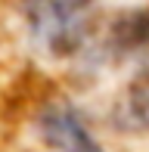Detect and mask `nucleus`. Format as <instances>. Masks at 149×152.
Wrapping results in <instances>:
<instances>
[{
	"mask_svg": "<svg viewBox=\"0 0 149 152\" xmlns=\"http://www.w3.org/2000/svg\"><path fill=\"white\" fill-rule=\"evenodd\" d=\"M40 130H44L47 143L56 146V152H103L99 143L93 140V134L84 127V121L74 115V109L62 106V102L44 112Z\"/></svg>",
	"mask_w": 149,
	"mask_h": 152,
	"instance_id": "nucleus-1",
	"label": "nucleus"
}]
</instances>
